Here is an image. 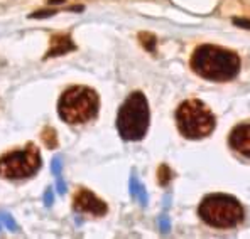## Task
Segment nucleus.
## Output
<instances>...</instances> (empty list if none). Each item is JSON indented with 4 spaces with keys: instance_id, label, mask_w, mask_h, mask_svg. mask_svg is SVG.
Listing matches in <instances>:
<instances>
[{
    "instance_id": "obj_1",
    "label": "nucleus",
    "mask_w": 250,
    "mask_h": 239,
    "mask_svg": "<svg viewBox=\"0 0 250 239\" xmlns=\"http://www.w3.org/2000/svg\"><path fill=\"white\" fill-rule=\"evenodd\" d=\"M191 68L205 79L229 81L233 79L240 71V59L229 49L205 44L193 53Z\"/></svg>"
},
{
    "instance_id": "obj_2",
    "label": "nucleus",
    "mask_w": 250,
    "mask_h": 239,
    "mask_svg": "<svg viewBox=\"0 0 250 239\" xmlns=\"http://www.w3.org/2000/svg\"><path fill=\"white\" fill-rule=\"evenodd\" d=\"M98 108H100V98L86 86L68 88L58 103V113L61 120L68 125L88 123L98 115Z\"/></svg>"
},
{
    "instance_id": "obj_3",
    "label": "nucleus",
    "mask_w": 250,
    "mask_h": 239,
    "mask_svg": "<svg viewBox=\"0 0 250 239\" xmlns=\"http://www.w3.org/2000/svg\"><path fill=\"white\" fill-rule=\"evenodd\" d=\"M149 120V103H147L144 93L135 91L120 106L119 116H117V130L124 140L137 142L146 137Z\"/></svg>"
},
{
    "instance_id": "obj_4",
    "label": "nucleus",
    "mask_w": 250,
    "mask_h": 239,
    "mask_svg": "<svg viewBox=\"0 0 250 239\" xmlns=\"http://www.w3.org/2000/svg\"><path fill=\"white\" fill-rule=\"evenodd\" d=\"M200 218L213 227H235L244 221V207L235 197L211 194L205 197L198 209Z\"/></svg>"
},
{
    "instance_id": "obj_5",
    "label": "nucleus",
    "mask_w": 250,
    "mask_h": 239,
    "mask_svg": "<svg viewBox=\"0 0 250 239\" xmlns=\"http://www.w3.org/2000/svg\"><path fill=\"white\" fill-rule=\"evenodd\" d=\"M176 121L183 137L189 140L205 138L215 130V116L205 103L188 100L176 111Z\"/></svg>"
},
{
    "instance_id": "obj_6",
    "label": "nucleus",
    "mask_w": 250,
    "mask_h": 239,
    "mask_svg": "<svg viewBox=\"0 0 250 239\" xmlns=\"http://www.w3.org/2000/svg\"><path fill=\"white\" fill-rule=\"evenodd\" d=\"M41 167V153L34 143H27L24 148L12 150L0 157V177L9 180L27 179Z\"/></svg>"
},
{
    "instance_id": "obj_7",
    "label": "nucleus",
    "mask_w": 250,
    "mask_h": 239,
    "mask_svg": "<svg viewBox=\"0 0 250 239\" xmlns=\"http://www.w3.org/2000/svg\"><path fill=\"white\" fill-rule=\"evenodd\" d=\"M73 209L76 212H83V214L90 216H105L106 214V204L102 199H98L91 190L88 189H80L73 197Z\"/></svg>"
},
{
    "instance_id": "obj_8",
    "label": "nucleus",
    "mask_w": 250,
    "mask_h": 239,
    "mask_svg": "<svg viewBox=\"0 0 250 239\" xmlns=\"http://www.w3.org/2000/svg\"><path fill=\"white\" fill-rule=\"evenodd\" d=\"M230 147L240 155L250 159V123L238 125L230 133Z\"/></svg>"
},
{
    "instance_id": "obj_9",
    "label": "nucleus",
    "mask_w": 250,
    "mask_h": 239,
    "mask_svg": "<svg viewBox=\"0 0 250 239\" xmlns=\"http://www.w3.org/2000/svg\"><path fill=\"white\" fill-rule=\"evenodd\" d=\"M76 46L71 40L68 34H56L51 39V47L46 54H44V59H51V57H58V56H64V54L75 51Z\"/></svg>"
},
{
    "instance_id": "obj_10",
    "label": "nucleus",
    "mask_w": 250,
    "mask_h": 239,
    "mask_svg": "<svg viewBox=\"0 0 250 239\" xmlns=\"http://www.w3.org/2000/svg\"><path fill=\"white\" fill-rule=\"evenodd\" d=\"M41 138H42V142H44V145L47 147L49 150H54L58 147V133H56V130L54 128H51V127H46L42 130V135H41Z\"/></svg>"
},
{
    "instance_id": "obj_11",
    "label": "nucleus",
    "mask_w": 250,
    "mask_h": 239,
    "mask_svg": "<svg viewBox=\"0 0 250 239\" xmlns=\"http://www.w3.org/2000/svg\"><path fill=\"white\" fill-rule=\"evenodd\" d=\"M139 40H141V46L144 47L146 51H149V53L156 51L157 39L154 34H150V32H141V34H139Z\"/></svg>"
},
{
    "instance_id": "obj_12",
    "label": "nucleus",
    "mask_w": 250,
    "mask_h": 239,
    "mask_svg": "<svg viewBox=\"0 0 250 239\" xmlns=\"http://www.w3.org/2000/svg\"><path fill=\"white\" fill-rule=\"evenodd\" d=\"M157 177H159V184H161V185H166L169 180H171V170H169L167 165H161L159 172H157Z\"/></svg>"
},
{
    "instance_id": "obj_13",
    "label": "nucleus",
    "mask_w": 250,
    "mask_h": 239,
    "mask_svg": "<svg viewBox=\"0 0 250 239\" xmlns=\"http://www.w3.org/2000/svg\"><path fill=\"white\" fill-rule=\"evenodd\" d=\"M58 12V9H49V10H39V12H34L31 14L29 17H32V19H42V17H51L54 16V14Z\"/></svg>"
},
{
    "instance_id": "obj_14",
    "label": "nucleus",
    "mask_w": 250,
    "mask_h": 239,
    "mask_svg": "<svg viewBox=\"0 0 250 239\" xmlns=\"http://www.w3.org/2000/svg\"><path fill=\"white\" fill-rule=\"evenodd\" d=\"M231 22H233V24L237 25V27L249 29V31H250V20H249V19H240V17H238V19H233Z\"/></svg>"
},
{
    "instance_id": "obj_15",
    "label": "nucleus",
    "mask_w": 250,
    "mask_h": 239,
    "mask_svg": "<svg viewBox=\"0 0 250 239\" xmlns=\"http://www.w3.org/2000/svg\"><path fill=\"white\" fill-rule=\"evenodd\" d=\"M62 2H66V0H47L49 5H58V3H62Z\"/></svg>"
}]
</instances>
